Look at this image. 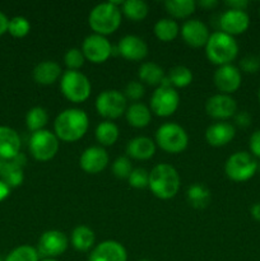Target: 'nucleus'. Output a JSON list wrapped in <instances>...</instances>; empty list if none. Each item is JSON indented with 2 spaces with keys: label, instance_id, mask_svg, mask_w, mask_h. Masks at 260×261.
I'll use <instances>...</instances> for the list:
<instances>
[{
  "label": "nucleus",
  "instance_id": "1",
  "mask_svg": "<svg viewBox=\"0 0 260 261\" xmlns=\"http://www.w3.org/2000/svg\"><path fill=\"white\" fill-rule=\"evenodd\" d=\"M89 126L88 115L81 109H66L56 116L55 135L64 142H76L84 137Z\"/></svg>",
  "mask_w": 260,
  "mask_h": 261
},
{
  "label": "nucleus",
  "instance_id": "2",
  "mask_svg": "<svg viewBox=\"0 0 260 261\" xmlns=\"http://www.w3.org/2000/svg\"><path fill=\"white\" fill-rule=\"evenodd\" d=\"M148 186L157 198L167 200L177 194L180 188V176L175 167L168 163H160L149 172Z\"/></svg>",
  "mask_w": 260,
  "mask_h": 261
},
{
  "label": "nucleus",
  "instance_id": "3",
  "mask_svg": "<svg viewBox=\"0 0 260 261\" xmlns=\"http://www.w3.org/2000/svg\"><path fill=\"white\" fill-rule=\"evenodd\" d=\"M206 58L217 65L231 64L239 54V45L233 36L222 31L212 33L205 45Z\"/></svg>",
  "mask_w": 260,
  "mask_h": 261
},
{
  "label": "nucleus",
  "instance_id": "4",
  "mask_svg": "<svg viewBox=\"0 0 260 261\" xmlns=\"http://www.w3.org/2000/svg\"><path fill=\"white\" fill-rule=\"evenodd\" d=\"M88 23L97 35H110L121 24V12L111 2L99 3L89 13Z\"/></svg>",
  "mask_w": 260,
  "mask_h": 261
},
{
  "label": "nucleus",
  "instance_id": "5",
  "mask_svg": "<svg viewBox=\"0 0 260 261\" xmlns=\"http://www.w3.org/2000/svg\"><path fill=\"white\" fill-rule=\"evenodd\" d=\"M155 142L165 152L180 153L188 147L189 137L181 125L176 122H166L155 132Z\"/></svg>",
  "mask_w": 260,
  "mask_h": 261
},
{
  "label": "nucleus",
  "instance_id": "6",
  "mask_svg": "<svg viewBox=\"0 0 260 261\" xmlns=\"http://www.w3.org/2000/svg\"><path fill=\"white\" fill-rule=\"evenodd\" d=\"M60 88L64 96L71 102L86 101L91 94V82L79 70H66L61 75Z\"/></svg>",
  "mask_w": 260,
  "mask_h": 261
},
{
  "label": "nucleus",
  "instance_id": "7",
  "mask_svg": "<svg viewBox=\"0 0 260 261\" xmlns=\"http://www.w3.org/2000/svg\"><path fill=\"white\" fill-rule=\"evenodd\" d=\"M224 171L232 181L242 182L250 180L256 173L257 162L250 153L236 152L226 161Z\"/></svg>",
  "mask_w": 260,
  "mask_h": 261
},
{
  "label": "nucleus",
  "instance_id": "8",
  "mask_svg": "<svg viewBox=\"0 0 260 261\" xmlns=\"http://www.w3.org/2000/svg\"><path fill=\"white\" fill-rule=\"evenodd\" d=\"M30 150L37 161H48L59 150V138L50 130H38L30 138Z\"/></svg>",
  "mask_w": 260,
  "mask_h": 261
},
{
  "label": "nucleus",
  "instance_id": "9",
  "mask_svg": "<svg viewBox=\"0 0 260 261\" xmlns=\"http://www.w3.org/2000/svg\"><path fill=\"white\" fill-rule=\"evenodd\" d=\"M96 110L106 119H117L126 111V97L117 89L102 91L96 98Z\"/></svg>",
  "mask_w": 260,
  "mask_h": 261
},
{
  "label": "nucleus",
  "instance_id": "10",
  "mask_svg": "<svg viewBox=\"0 0 260 261\" xmlns=\"http://www.w3.org/2000/svg\"><path fill=\"white\" fill-rule=\"evenodd\" d=\"M180 96L173 87L158 86L150 97V109L158 116H170L177 110Z\"/></svg>",
  "mask_w": 260,
  "mask_h": 261
},
{
  "label": "nucleus",
  "instance_id": "11",
  "mask_svg": "<svg viewBox=\"0 0 260 261\" xmlns=\"http://www.w3.org/2000/svg\"><path fill=\"white\" fill-rule=\"evenodd\" d=\"M68 249V237L56 229L46 231L41 234L37 245V252L43 259H55Z\"/></svg>",
  "mask_w": 260,
  "mask_h": 261
},
{
  "label": "nucleus",
  "instance_id": "12",
  "mask_svg": "<svg viewBox=\"0 0 260 261\" xmlns=\"http://www.w3.org/2000/svg\"><path fill=\"white\" fill-rule=\"evenodd\" d=\"M82 51L84 54V58L88 59L92 63L99 64L105 63L112 55V46L105 36L93 33L84 38Z\"/></svg>",
  "mask_w": 260,
  "mask_h": 261
},
{
  "label": "nucleus",
  "instance_id": "13",
  "mask_svg": "<svg viewBox=\"0 0 260 261\" xmlns=\"http://www.w3.org/2000/svg\"><path fill=\"white\" fill-rule=\"evenodd\" d=\"M237 103L231 96L224 93L214 94L205 102V111L213 119L226 120L236 115Z\"/></svg>",
  "mask_w": 260,
  "mask_h": 261
},
{
  "label": "nucleus",
  "instance_id": "14",
  "mask_svg": "<svg viewBox=\"0 0 260 261\" xmlns=\"http://www.w3.org/2000/svg\"><path fill=\"white\" fill-rule=\"evenodd\" d=\"M213 79L217 88L223 92L224 94H228L240 88L242 75L237 66L232 65V64H226V65L218 66V69L214 71Z\"/></svg>",
  "mask_w": 260,
  "mask_h": 261
},
{
  "label": "nucleus",
  "instance_id": "15",
  "mask_svg": "<svg viewBox=\"0 0 260 261\" xmlns=\"http://www.w3.org/2000/svg\"><path fill=\"white\" fill-rule=\"evenodd\" d=\"M250 18L245 10L239 9H227L219 17V27L222 32L228 35H240L244 33L249 28Z\"/></svg>",
  "mask_w": 260,
  "mask_h": 261
},
{
  "label": "nucleus",
  "instance_id": "16",
  "mask_svg": "<svg viewBox=\"0 0 260 261\" xmlns=\"http://www.w3.org/2000/svg\"><path fill=\"white\" fill-rule=\"evenodd\" d=\"M109 163V154L105 150V148L99 145L88 147L83 150L81 158H79V165L82 170L87 173H98L106 168Z\"/></svg>",
  "mask_w": 260,
  "mask_h": 261
},
{
  "label": "nucleus",
  "instance_id": "17",
  "mask_svg": "<svg viewBox=\"0 0 260 261\" xmlns=\"http://www.w3.org/2000/svg\"><path fill=\"white\" fill-rule=\"evenodd\" d=\"M88 261H127V252L120 242L107 240L92 250Z\"/></svg>",
  "mask_w": 260,
  "mask_h": 261
},
{
  "label": "nucleus",
  "instance_id": "18",
  "mask_svg": "<svg viewBox=\"0 0 260 261\" xmlns=\"http://www.w3.org/2000/svg\"><path fill=\"white\" fill-rule=\"evenodd\" d=\"M181 36L188 45L200 47L206 45L211 33L205 23L200 19H188L181 27Z\"/></svg>",
  "mask_w": 260,
  "mask_h": 261
},
{
  "label": "nucleus",
  "instance_id": "19",
  "mask_svg": "<svg viewBox=\"0 0 260 261\" xmlns=\"http://www.w3.org/2000/svg\"><path fill=\"white\" fill-rule=\"evenodd\" d=\"M119 54L132 61L142 60L147 56L148 46L143 38L135 35H126L119 41Z\"/></svg>",
  "mask_w": 260,
  "mask_h": 261
},
{
  "label": "nucleus",
  "instance_id": "20",
  "mask_svg": "<svg viewBox=\"0 0 260 261\" xmlns=\"http://www.w3.org/2000/svg\"><path fill=\"white\" fill-rule=\"evenodd\" d=\"M20 138L15 130L0 126V160L12 161L19 154Z\"/></svg>",
  "mask_w": 260,
  "mask_h": 261
},
{
  "label": "nucleus",
  "instance_id": "21",
  "mask_svg": "<svg viewBox=\"0 0 260 261\" xmlns=\"http://www.w3.org/2000/svg\"><path fill=\"white\" fill-rule=\"evenodd\" d=\"M236 134V129L229 122H216L205 130V139L213 147H222L231 142Z\"/></svg>",
  "mask_w": 260,
  "mask_h": 261
},
{
  "label": "nucleus",
  "instance_id": "22",
  "mask_svg": "<svg viewBox=\"0 0 260 261\" xmlns=\"http://www.w3.org/2000/svg\"><path fill=\"white\" fill-rule=\"evenodd\" d=\"M126 153L135 160H149L155 153V144L147 137H137L126 144Z\"/></svg>",
  "mask_w": 260,
  "mask_h": 261
},
{
  "label": "nucleus",
  "instance_id": "23",
  "mask_svg": "<svg viewBox=\"0 0 260 261\" xmlns=\"http://www.w3.org/2000/svg\"><path fill=\"white\" fill-rule=\"evenodd\" d=\"M32 75L37 83L47 86V84H53L58 81L59 76L61 75V68L56 61H41L35 66Z\"/></svg>",
  "mask_w": 260,
  "mask_h": 261
},
{
  "label": "nucleus",
  "instance_id": "24",
  "mask_svg": "<svg viewBox=\"0 0 260 261\" xmlns=\"http://www.w3.org/2000/svg\"><path fill=\"white\" fill-rule=\"evenodd\" d=\"M125 115H126L127 122L134 127L147 126L150 122V119H152L150 110L144 103H140V102H135V103L130 105L126 111H125Z\"/></svg>",
  "mask_w": 260,
  "mask_h": 261
},
{
  "label": "nucleus",
  "instance_id": "25",
  "mask_svg": "<svg viewBox=\"0 0 260 261\" xmlns=\"http://www.w3.org/2000/svg\"><path fill=\"white\" fill-rule=\"evenodd\" d=\"M186 198H188L189 204L193 208L204 209L211 203L212 194L211 190L204 184L195 182L191 186H189L188 191H186Z\"/></svg>",
  "mask_w": 260,
  "mask_h": 261
},
{
  "label": "nucleus",
  "instance_id": "26",
  "mask_svg": "<svg viewBox=\"0 0 260 261\" xmlns=\"http://www.w3.org/2000/svg\"><path fill=\"white\" fill-rule=\"evenodd\" d=\"M94 232L87 226H78L73 229L70 236L71 245L75 250L82 252L88 251L94 245Z\"/></svg>",
  "mask_w": 260,
  "mask_h": 261
},
{
  "label": "nucleus",
  "instance_id": "27",
  "mask_svg": "<svg viewBox=\"0 0 260 261\" xmlns=\"http://www.w3.org/2000/svg\"><path fill=\"white\" fill-rule=\"evenodd\" d=\"M138 75L145 83L150 84V86H160L161 82L165 78V71L161 68L158 64L153 63V61H147L143 63L139 66L138 70Z\"/></svg>",
  "mask_w": 260,
  "mask_h": 261
},
{
  "label": "nucleus",
  "instance_id": "28",
  "mask_svg": "<svg viewBox=\"0 0 260 261\" xmlns=\"http://www.w3.org/2000/svg\"><path fill=\"white\" fill-rule=\"evenodd\" d=\"M178 24L176 20L172 18H161L155 22L154 24V33L157 36L158 40L163 41V42H168L176 38L178 35Z\"/></svg>",
  "mask_w": 260,
  "mask_h": 261
},
{
  "label": "nucleus",
  "instance_id": "29",
  "mask_svg": "<svg viewBox=\"0 0 260 261\" xmlns=\"http://www.w3.org/2000/svg\"><path fill=\"white\" fill-rule=\"evenodd\" d=\"M96 139L102 145H112L119 139V127L111 121H102L96 127Z\"/></svg>",
  "mask_w": 260,
  "mask_h": 261
},
{
  "label": "nucleus",
  "instance_id": "30",
  "mask_svg": "<svg viewBox=\"0 0 260 261\" xmlns=\"http://www.w3.org/2000/svg\"><path fill=\"white\" fill-rule=\"evenodd\" d=\"M0 177H2L3 182L7 184L9 188H17V186H19L23 182V178H24L23 177L22 167L13 162V161L4 162Z\"/></svg>",
  "mask_w": 260,
  "mask_h": 261
},
{
  "label": "nucleus",
  "instance_id": "31",
  "mask_svg": "<svg viewBox=\"0 0 260 261\" xmlns=\"http://www.w3.org/2000/svg\"><path fill=\"white\" fill-rule=\"evenodd\" d=\"M165 7L172 17L186 18L193 14L196 3L194 0H166Z\"/></svg>",
  "mask_w": 260,
  "mask_h": 261
},
{
  "label": "nucleus",
  "instance_id": "32",
  "mask_svg": "<svg viewBox=\"0 0 260 261\" xmlns=\"http://www.w3.org/2000/svg\"><path fill=\"white\" fill-rule=\"evenodd\" d=\"M148 4L144 0H125L122 3V12L133 20H142L148 14Z\"/></svg>",
  "mask_w": 260,
  "mask_h": 261
},
{
  "label": "nucleus",
  "instance_id": "33",
  "mask_svg": "<svg viewBox=\"0 0 260 261\" xmlns=\"http://www.w3.org/2000/svg\"><path fill=\"white\" fill-rule=\"evenodd\" d=\"M48 121V115L43 107L36 106L31 109L27 112L25 116V124H27L28 129L31 132H38V130H43V126L47 124Z\"/></svg>",
  "mask_w": 260,
  "mask_h": 261
},
{
  "label": "nucleus",
  "instance_id": "34",
  "mask_svg": "<svg viewBox=\"0 0 260 261\" xmlns=\"http://www.w3.org/2000/svg\"><path fill=\"white\" fill-rule=\"evenodd\" d=\"M167 78L170 79L171 86L183 88V87L189 86L193 82V73L188 66L176 65L170 69Z\"/></svg>",
  "mask_w": 260,
  "mask_h": 261
},
{
  "label": "nucleus",
  "instance_id": "35",
  "mask_svg": "<svg viewBox=\"0 0 260 261\" xmlns=\"http://www.w3.org/2000/svg\"><path fill=\"white\" fill-rule=\"evenodd\" d=\"M38 252L35 247L23 245L13 250L5 261H38Z\"/></svg>",
  "mask_w": 260,
  "mask_h": 261
},
{
  "label": "nucleus",
  "instance_id": "36",
  "mask_svg": "<svg viewBox=\"0 0 260 261\" xmlns=\"http://www.w3.org/2000/svg\"><path fill=\"white\" fill-rule=\"evenodd\" d=\"M84 60L86 58H84L83 51L76 47L69 48L64 55V63L68 66V70H78L83 66Z\"/></svg>",
  "mask_w": 260,
  "mask_h": 261
},
{
  "label": "nucleus",
  "instance_id": "37",
  "mask_svg": "<svg viewBox=\"0 0 260 261\" xmlns=\"http://www.w3.org/2000/svg\"><path fill=\"white\" fill-rule=\"evenodd\" d=\"M31 24L27 18L24 17H14L9 20L8 31L14 37H24L30 32Z\"/></svg>",
  "mask_w": 260,
  "mask_h": 261
},
{
  "label": "nucleus",
  "instance_id": "38",
  "mask_svg": "<svg viewBox=\"0 0 260 261\" xmlns=\"http://www.w3.org/2000/svg\"><path fill=\"white\" fill-rule=\"evenodd\" d=\"M132 171V162H130L129 158L125 157V155L117 157L116 160L114 161V163H112V173L119 178H129Z\"/></svg>",
  "mask_w": 260,
  "mask_h": 261
},
{
  "label": "nucleus",
  "instance_id": "39",
  "mask_svg": "<svg viewBox=\"0 0 260 261\" xmlns=\"http://www.w3.org/2000/svg\"><path fill=\"white\" fill-rule=\"evenodd\" d=\"M127 180H129L130 186H133V188L144 189L149 184V172L142 167L134 168Z\"/></svg>",
  "mask_w": 260,
  "mask_h": 261
},
{
  "label": "nucleus",
  "instance_id": "40",
  "mask_svg": "<svg viewBox=\"0 0 260 261\" xmlns=\"http://www.w3.org/2000/svg\"><path fill=\"white\" fill-rule=\"evenodd\" d=\"M145 93V88L140 82L138 81H132L126 84L124 89V96L126 97V99H133V101H138V99L142 98Z\"/></svg>",
  "mask_w": 260,
  "mask_h": 261
},
{
  "label": "nucleus",
  "instance_id": "41",
  "mask_svg": "<svg viewBox=\"0 0 260 261\" xmlns=\"http://www.w3.org/2000/svg\"><path fill=\"white\" fill-rule=\"evenodd\" d=\"M240 68L246 73H256L260 69V58L255 55H246L240 60Z\"/></svg>",
  "mask_w": 260,
  "mask_h": 261
},
{
  "label": "nucleus",
  "instance_id": "42",
  "mask_svg": "<svg viewBox=\"0 0 260 261\" xmlns=\"http://www.w3.org/2000/svg\"><path fill=\"white\" fill-rule=\"evenodd\" d=\"M249 147L252 154H254L255 157L260 158V129L255 130V132L251 134V137H250Z\"/></svg>",
  "mask_w": 260,
  "mask_h": 261
},
{
  "label": "nucleus",
  "instance_id": "43",
  "mask_svg": "<svg viewBox=\"0 0 260 261\" xmlns=\"http://www.w3.org/2000/svg\"><path fill=\"white\" fill-rule=\"evenodd\" d=\"M235 122H236V125H239V126L247 127L251 124V115L247 111L237 112V114L235 115Z\"/></svg>",
  "mask_w": 260,
  "mask_h": 261
},
{
  "label": "nucleus",
  "instance_id": "44",
  "mask_svg": "<svg viewBox=\"0 0 260 261\" xmlns=\"http://www.w3.org/2000/svg\"><path fill=\"white\" fill-rule=\"evenodd\" d=\"M226 5L229 7V9L245 10V8L249 5V2L247 0H227Z\"/></svg>",
  "mask_w": 260,
  "mask_h": 261
},
{
  "label": "nucleus",
  "instance_id": "45",
  "mask_svg": "<svg viewBox=\"0 0 260 261\" xmlns=\"http://www.w3.org/2000/svg\"><path fill=\"white\" fill-rule=\"evenodd\" d=\"M196 4L199 7L204 8V9H213V8H216L218 5V0H199Z\"/></svg>",
  "mask_w": 260,
  "mask_h": 261
},
{
  "label": "nucleus",
  "instance_id": "46",
  "mask_svg": "<svg viewBox=\"0 0 260 261\" xmlns=\"http://www.w3.org/2000/svg\"><path fill=\"white\" fill-rule=\"evenodd\" d=\"M8 25H9V19H8L4 13L0 12V36L7 32Z\"/></svg>",
  "mask_w": 260,
  "mask_h": 261
},
{
  "label": "nucleus",
  "instance_id": "47",
  "mask_svg": "<svg viewBox=\"0 0 260 261\" xmlns=\"http://www.w3.org/2000/svg\"><path fill=\"white\" fill-rule=\"evenodd\" d=\"M9 186H8L7 184L3 182V181H0V201L4 200V199L9 195Z\"/></svg>",
  "mask_w": 260,
  "mask_h": 261
},
{
  "label": "nucleus",
  "instance_id": "48",
  "mask_svg": "<svg viewBox=\"0 0 260 261\" xmlns=\"http://www.w3.org/2000/svg\"><path fill=\"white\" fill-rule=\"evenodd\" d=\"M250 212H251L252 218H254L255 221L260 222V203H255L254 205L251 206V209H250Z\"/></svg>",
  "mask_w": 260,
  "mask_h": 261
},
{
  "label": "nucleus",
  "instance_id": "49",
  "mask_svg": "<svg viewBox=\"0 0 260 261\" xmlns=\"http://www.w3.org/2000/svg\"><path fill=\"white\" fill-rule=\"evenodd\" d=\"M3 165H4V161L0 160V173H2V168H3Z\"/></svg>",
  "mask_w": 260,
  "mask_h": 261
},
{
  "label": "nucleus",
  "instance_id": "50",
  "mask_svg": "<svg viewBox=\"0 0 260 261\" xmlns=\"http://www.w3.org/2000/svg\"><path fill=\"white\" fill-rule=\"evenodd\" d=\"M41 261H58L56 259H42Z\"/></svg>",
  "mask_w": 260,
  "mask_h": 261
},
{
  "label": "nucleus",
  "instance_id": "51",
  "mask_svg": "<svg viewBox=\"0 0 260 261\" xmlns=\"http://www.w3.org/2000/svg\"><path fill=\"white\" fill-rule=\"evenodd\" d=\"M257 98H259V101H260V88H259V92H257Z\"/></svg>",
  "mask_w": 260,
  "mask_h": 261
},
{
  "label": "nucleus",
  "instance_id": "52",
  "mask_svg": "<svg viewBox=\"0 0 260 261\" xmlns=\"http://www.w3.org/2000/svg\"><path fill=\"white\" fill-rule=\"evenodd\" d=\"M139 261H150V260H145V259H144V260H139Z\"/></svg>",
  "mask_w": 260,
  "mask_h": 261
},
{
  "label": "nucleus",
  "instance_id": "53",
  "mask_svg": "<svg viewBox=\"0 0 260 261\" xmlns=\"http://www.w3.org/2000/svg\"><path fill=\"white\" fill-rule=\"evenodd\" d=\"M0 261H2V259H0Z\"/></svg>",
  "mask_w": 260,
  "mask_h": 261
}]
</instances>
